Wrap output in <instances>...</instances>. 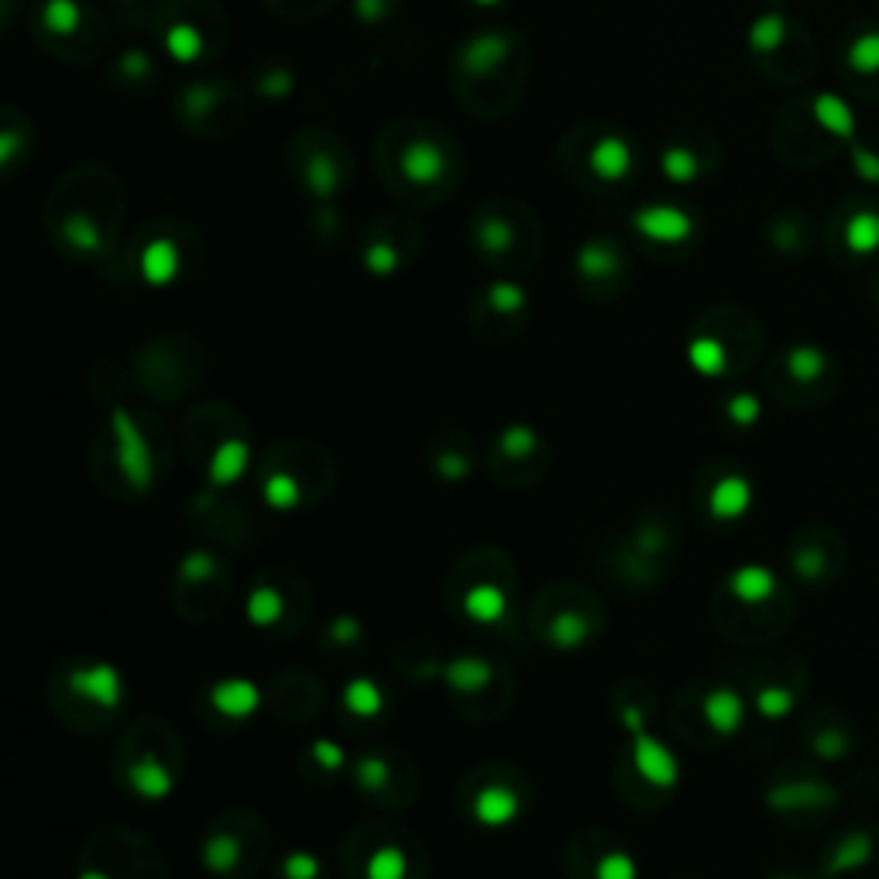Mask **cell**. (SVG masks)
I'll return each mask as SVG.
<instances>
[{"label":"cell","mask_w":879,"mask_h":879,"mask_svg":"<svg viewBox=\"0 0 879 879\" xmlns=\"http://www.w3.org/2000/svg\"><path fill=\"white\" fill-rule=\"evenodd\" d=\"M619 722L625 728L632 742V763H636V773L643 776L649 787L656 790H673L680 783V763L670 752L667 742H660L656 735L646 732V718L639 704H622Z\"/></svg>","instance_id":"6da1fadb"},{"label":"cell","mask_w":879,"mask_h":879,"mask_svg":"<svg viewBox=\"0 0 879 879\" xmlns=\"http://www.w3.org/2000/svg\"><path fill=\"white\" fill-rule=\"evenodd\" d=\"M110 430H114V450H117V467H121L124 481L134 492L145 495L155 485V454L148 447L145 433L138 430V423L131 419L128 409H114L110 413Z\"/></svg>","instance_id":"7a4b0ae2"},{"label":"cell","mask_w":879,"mask_h":879,"mask_svg":"<svg viewBox=\"0 0 879 879\" xmlns=\"http://www.w3.org/2000/svg\"><path fill=\"white\" fill-rule=\"evenodd\" d=\"M66 687L79 701L93 704V708H104V711L121 708L124 694H128V687H124V673L107 660L83 663V667L69 670Z\"/></svg>","instance_id":"3957f363"},{"label":"cell","mask_w":879,"mask_h":879,"mask_svg":"<svg viewBox=\"0 0 879 879\" xmlns=\"http://www.w3.org/2000/svg\"><path fill=\"white\" fill-rule=\"evenodd\" d=\"M519 814H522L519 794L512 787H505V783H488L471 801V818L478 821L481 828H509Z\"/></svg>","instance_id":"277c9868"},{"label":"cell","mask_w":879,"mask_h":879,"mask_svg":"<svg viewBox=\"0 0 879 879\" xmlns=\"http://www.w3.org/2000/svg\"><path fill=\"white\" fill-rule=\"evenodd\" d=\"M210 704L217 715L231 718V722H241V718H251L261 708V687L255 680H244V677L217 680V684L210 687Z\"/></svg>","instance_id":"5b68a950"},{"label":"cell","mask_w":879,"mask_h":879,"mask_svg":"<svg viewBox=\"0 0 879 879\" xmlns=\"http://www.w3.org/2000/svg\"><path fill=\"white\" fill-rule=\"evenodd\" d=\"M248 464H251L248 440L231 437V440L217 443V450L210 454V464H207L210 488H231V485H237V481L244 478V471H248Z\"/></svg>","instance_id":"8992f818"},{"label":"cell","mask_w":879,"mask_h":879,"mask_svg":"<svg viewBox=\"0 0 879 879\" xmlns=\"http://www.w3.org/2000/svg\"><path fill=\"white\" fill-rule=\"evenodd\" d=\"M495 670L481 656H454V660L440 663V680L457 694H478L492 684Z\"/></svg>","instance_id":"52a82bcc"},{"label":"cell","mask_w":879,"mask_h":879,"mask_svg":"<svg viewBox=\"0 0 879 879\" xmlns=\"http://www.w3.org/2000/svg\"><path fill=\"white\" fill-rule=\"evenodd\" d=\"M464 615L474 625H498L509 619V595L498 584H471L464 595Z\"/></svg>","instance_id":"ba28073f"},{"label":"cell","mask_w":879,"mask_h":879,"mask_svg":"<svg viewBox=\"0 0 879 879\" xmlns=\"http://www.w3.org/2000/svg\"><path fill=\"white\" fill-rule=\"evenodd\" d=\"M749 505H752V485L746 478H739V474H728V478H722L708 495V509H711V516H715L718 522L742 519L749 512Z\"/></svg>","instance_id":"9c48e42d"},{"label":"cell","mask_w":879,"mask_h":879,"mask_svg":"<svg viewBox=\"0 0 879 879\" xmlns=\"http://www.w3.org/2000/svg\"><path fill=\"white\" fill-rule=\"evenodd\" d=\"M746 718V704L732 687H718L704 698V722L715 728L718 735H735Z\"/></svg>","instance_id":"30bf717a"},{"label":"cell","mask_w":879,"mask_h":879,"mask_svg":"<svg viewBox=\"0 0 879 879\" xmlns=\"http://www.w3.org/2000/svg\"><path fill=\"white\" fill-rule=\"evenodd\" d=\"M128 787L141 801H165V797L172 794V787H176V780H172V773L165 770L158 759L145 756L128 770Z\"/></svg>","instance_id":"8fae6325"},{"label":"cell","mask_w":879,"mask_h":879,"mask_svg":"<svg viewBox=\"0 0 879 879\" xmlns=\"http://www.w3.org/2000/svg\"><path fill=\"white\" fill-rule=\"evenodd\" d=\"M814 117H818V124L828 134H835L842 141H855V110L838 93H821L814 100Z\"/></svg>","instance_id":"7c38bea8"},{"label":"cell","mask_w":879,"mask_h":879,"mask_svg":"<svg viewBox=\"0 0 879 879\" xmlns=\"http://www.w3.org/2000/svg\"><path fill=\"white\" fill-rule=\"evenodd\" d=\"M591 632H595V629H591L588 615H581V612H560V615H553V622H550V629H546V636H550L553 649H560V653H574V649L588 646Z\"/></svg>","instance_id":"4fadbf2b"},{"label":"cell","mask_w":879,"mask_h":879,"mask_svg":"<svg viewBox=\"0 0 879 879\" xmlns=\"http://www.w3.org/2000/svg\"><path fill=\"white\" fill-rule=\"evenodd\" d=\"M728 591L739 601H746V605H759V601H766L776 591V577L766 567L749 564L728 577Z\"/></svg>","instance_id":"5bb4252c"},{"label":"cell","mask_w":879,"mask_h":879,"mask_svg":"<svg viewBox=\"0 0 879 879\" xmlns=\"http://www.w3.org/2000/svg\"><path fill=\"white\" fill-rule=\"evenodd\" d=\"M340 701H344V708L351 711L354 718H378V715H382V708H385L382 691H378V684H375V680H368V677L347 680Z\"/></svg>","instance_id":"9a60e30c"},{"label":"cell","mask_w":879,"mask_h":879,"mask_svg":"<svg viewBox=\"0 0 879 879\" xmlns=\"http://www.w3.org/2000/svg\"><path fill=\"white\" fill-rule=\"evenodd\" d=\"M241 842H237L234 835H227V831H220V835H210L207 842H203V866L210 869L213 876H231L237 869V862H241Z\"/></svg>","instance_id":"2e32d148"},{"label":"cell","mask_w":879,"mask_h":879,"mask_svg":"<svg viewBox=\"0 0 879 879\" xmlns=\"http://www.w3.org/2000/svg\"><path fill=\"white\" fill-rule=\"evenodd\" d=\"M244 615H248V622L255 625V629H272V625H279L285 615L282 591L261 584V588L251 591L248 601H244Z\"/></svg>","instance_id":"e0dca14e"},{"label":"cell","mask_w":879,"mask_h":879,"mask_svg":"<svg viewBox=\"0 0 879 879\" xmlns=\"http://www.w3.org/2000/svg\"><path fill=\"white\" fill-rule=\"evenodd\" d=\"M261 498L275 512H296L299 502H303V488H299V481L289 471H272L265 478V485H261Z\"/></svg>","instance_id":"ac0fdd59"},{"label":"cell","mask_w":879,"mask_h":879,"mask_svg":"<svg viewBox=\"0 0 879 879\" xmlns=\"http://www.w3.org/2000/svg\"><path fill=\"white\" fill-rule=\"evenodd\" d=\"M845 244H849L852 255H873L879 251V213L876 210H862L845 224Z\"/></svg>","instance_id":"d6986e66"},{"label":"cell","mask_w":879,"mask_h":879,"mask_svg":"<svg viewBox=\"0 0 879 879\" xmlns=\"http://www.w3.org/2000/svg\"><path fill=\"white\" fill-rule=\"evenodd\" d=\"M409 876V859L399 845H382L371 852V859L364 862V879H406Z\"/></svg>","instance_id":"ffe728a7"},{"label":"cell","mask_w":879,"mask_h":879,"mask_svg":"<svg viewBox=\"0 0 879 879\" xmlns=\"http://www.w3.org/2000/svg\"><path fill=\"white\" fill-rule=\"evenodd\" d=\"M498 450H502L509 461H526V457H533L536 450H540V437H536L533 426L512 423V426H505L502 437H498Z\"/></svg>","instance_id":"44dd1931"},{"label":"cell","mask_w":879,"mask_h":879,"mask_svg":"<svg viewBox=\"0 0 879 879\" xmlns=\"http://www.w3.org/2000/svg\"><path fill=\"white\" fill-rule=\"evenodd\" d=\"M845 62H849L852 73H862V76L879 73V31H866V35L855 38L849 45Z\"/></svg>","instance_id":"7402d4cb"},{"label":"cell","mask_w":879,"mask_h":879,"mask_svg":"<svg viewBox=\"0 0 879 879\" xmlns=\"http://www.w3.org/2000/svg\"><path fill=\"white\" fill-rule=\"evenodd\" d=\"M595 879H639V866L629 852H605L595 862Z\"/></svg>","instance_id":"603a6c76"},{"label":"cell","mask_w":879,"mask_h":879,"mask_svg":"<svg viewBox=\"0 0 879 879\" xmlns=\"http://www.w3.org/2000/svg\"><path fill=\"white\" fill-rule=\"evenodd\" d=\"M787 368L794 378H801V382H811V378H818L821 371H825V354L818 351V347H794L787 358Z\"/></svg>","instance_id":"cb8c5ba5"},{"label":"cell","mask_w":879,"mask_h":879,"mask_svg":"<svg viewBox=\"0 0 879 879\" xmlns=\"http://www.w3.org/2000/svg\"><path fill=\"white\" fill-rule=\"evenodd\" d=\"M691 364L701 371V375H722L725 368V351L718 340H694L691 344Z\"/></svg>","instance_id":"d4e9b609"},{"label":"cell","mask_w":879,"mask_h":879,"mask_svg":"<svg viewBox=\"0 0 879 879\" xmlns=\"http://www.w3.org/2000/svg\"><path fill=\"white\" fill-rule=\"evenodd\" d=\"M217 574V557H213L210 550H193L182 557L179 564V577L186 584H200V581H210V577Z\"/></svg>","instance_id":"484cf974"},{"label":"cell","mask_w":879,"mask_h":879,"mask_svg":"<svg viewBox=\"0 0 879 879\" xmlns=\"http://www.w3.org/2000/svg\"><path fill=\"white\" fill-rule=\"evenodd\" d=\"M354 780H358L361 790H385L388 783V763L382 756H364L358 766H354Z\"/></svg>","instance_id":"4316f807"},{"label":"cell","mask_w":879,"mask_h":879,"mask_svg":"<svg viewBox=\"0 0 879 879\" xmlns=\"http://www.w3.org/2000/svg\"><path fill=\"white\" fill-rule=\"evenodd\" d=\"M282 879H320V859L313 852H289L282 859Z\"/></svg>","instance_id":"83f0119b"},{"label":"cell","mask_w":879,"mask_h":879,"mask_svg":"<svg viewBox=\"0 0 879 879\" xmlns=\"http://www.w3.org/2000/svg\"><path fill=\"white\" fill-rule=\"evenodd\" d=\"M310 756H313V763L320 766V770H327V773H337V770H344V766H347L344 746H340V742H330V739H316L310 746Z\"/></svg>","instance_id":"f1b7e54d"},{"label":"cell","mask_w":879,"mask_h":879,"mask_svg":"<svg viewBox=\"0 0 879 879\" xmlns=\"http://www.w3.org/2000/svg\"><path fill=\"white\" fill-rule=\"evenodd\" d=\"M783 35H787V28H783V18L780 14H770V18L756 21V28H752V45L763 52L776 49V45L783 42Z\"/></svg>","instance_id":"f546056e"},{"label":"cell","mask_w":879,"mask_h":879,"mask_svg":"<svg viewBox=\"0 0 879 879\" xmlns=\"http://www.w3.org/2000/svg\"><path fill=\"white\" fill-rule=\"evenodd\" d=\"M437 474L443 481H450V485H457V481H464L471 474V461L464 454H457V450H447V454L437 457Z\"/></svg>","instance_id":"4dcf8cb0"},{"label":"cell","mask_w":879,"mask_h":879,"mask_svg":"<svg viewBox=\"0 0 879 879\" xmlns=\"http://www.w3.org/2000/svg\"><path fill=\"white\" fill-rule=\"evenodd\" d=\"M790 694L787 691H780V687H766V691H759V698H756V708H759V715H766V718H783L790 711Z\"/></svg>","instance_id":"1f68e13d"},{"label":"cell","mask_w":879,"mask_h":879,"mask_svg":"<svg viewBox=\"0 0 879 879\" xmlns=\"http://www.w3.org/2000/svg\"><path fill=\"white\" fill-rule=\"evenodd\" d=\"M852 165H855V176L866 179V182H879V155L869 152V148L855 145L852 141Z\"/></svg>","instance_id":"d6a6232c"},{"label":"cell","mask_w":879,"mask_h":879,"mask_svg":"<svg viewBox=\"0 0 879 879\" xmlns=\"http://www.w3.org/2000/svg\"><path fill=\"white\" fill-rule=\"evenodd\" d=\"M728 419H732L735 426H752L759 419V402L752 399V395H735V399L728 402Z\"/></svg>","instance_id":"836d02e7"},{"label":"cell","mask_w":879,"mask_h":879,"mask_svg":"<svg viewBox=\"0 0 879 879\" xmlns=\"http://www.w3.org/2000/svg\"><path fill=\"white\" fill-rule=\"evenodd\" d=\"M330 639L337 646H354L361 639V622L354 615H340V619L330 622Z\"/></svg>","instance_id":"e575fe53"},{"label":"cell","mask_w":879,"mask_h":879,"mask_svg":"<svg viewBox=\"0 0 879 879\" xmlns=\"http://www.w3.org/2000/svg\"><path fill=\"white\" fill-rule=\"evenodd\" d=\"M79 879H110V876L97 873V869H86V873H79Z\"/></svg>","instance_id":"d590c367"}]
</instances>
